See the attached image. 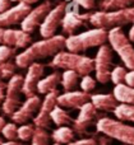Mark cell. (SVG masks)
Listing matches in <instances>:
<instances>
[{"instance_id":"60d3db41","label":"cell","mask_w":134,"mask_h":145,"mask_svg":"<svg viewBox=\"0 0 134 145\" xmlns=\"http://www.w3.org/2000/svg\"><path fill=\"white\" fill-rule=\"evenodd\" d=\"M22 1H24L26 4H28V5H32V4H35V3L40 1V0H22Z\"/></svg>"},{"instance_id":"4316f807","label":"cell","mask_w":134,"mask_h":145,"mask_svg":"<svg viewBox=\"0 0 134 145\" xmlns=\"http://www.w3.org/2000/svg\"><path fill=\"white\" fill-rule=\"evenodd\" d=\"M50 144V135L45 129L36 127L35 134L31 139V145H49Z\"/></svg>"},{"instance_id":"8992f818","label":"cell","mask_w":134,"mask_h":145,"mask_svg":"<svg viewBox=\"0 0 134 145\" xmlns=\"http://www.w3.org/2000/svg\"><path fill=\"white\" fill-rule=\"evenodd\" d=\"M107 40L114 51L120 56L124 65L129 70H134V47L130 43L129 38L124 35L122 28H111L107 32Z\"/></svg>"},{"instance_id":"7402d4cb","label":"cell","mask_w":134,"mask_h":145,"mask_svg":"<svg viewBox=\"0 0 134 145\" xmlns=\"http://www.w3.org/2000/svg\"><path fill=\"white\" fill-rule=\"evenodd\" d=\"M74 138H76V134L73 129L68 126H59L51 135V139L58 144H69L74 140Z\"/></svg>"},{"instance_id":"52a82bcc","label":"cell","mask_w":134,"mask_h":145,"mask_svg":"<svg viewBox=\"0 0 134 145\" xmlns=\"http://www.w3.org/2000/svg\"><path fill=\"white\" fill-rule=\"evenodd\" d=\"M22 85H23V76L22 75L14 74L9 79L7 84V92H5V98L3 102V112L8 116H12L17 111L20 103V93H22Z\"/></svg>"},{"instance_id":"e575fe53","label":"cell","mask_w":134,"mask_h":145,"mask_svg":"<svg viewBox=\"0 0 134 145\" xmlns=\"http://www.w3.org/2000/svg\"><path fill=\"white\" fill-rule=\"evenodd\" d=\"M66 145H99V143L95 139H81L77 141H70Z\"/></svg>"},{"instance_id":"30bf717a","label":"cell","mask_w":134,"mask_h":145,"mask_svg":"<svg viewBox=\"0 0 134 145\" xmlns=\"http://www.w3.org/2000/svg\"><path fill=\"white\" fill-rule=\"evenodd\" d=\"M59 93H58V89L53 90V92L47 93L45 95V99L43 102L41 103L40 108L37 111V115L33 117V123H35L36 127H40V129H47L51 127V111L53 108L56 106V98H58Z\"/></svg>"},{"instance_id":"ac0fdd59","label":"cell","mask_w":134,"mask_h":145,"mask_svg":"<svg viewBox=\"0 0 134 145\" xmlns=\"http://www.w3.org/2000/svg\"><path fill=\"white\" fill-rule=\"evenodd\" d=\"M89 93L79 92V90H70L65 92L63 94L58 95L56 98V105L63 108H81L84 103L89 102Z\"/></svg>"},{"instance_id":"f6af8a7d","label":"cell","mask_w":134,"mask_h":145,"mask_svg":"<svg viewBox=\"0 0 134 145\" xmlns=\"http://www.w3.org/2000/svg\"><path fill=\"white\" fill-rule=\"evenodd\" d=\"M53 145H61V144H58V143H55V144H53Z\"/></svg>"},{"instance_id":"ba28073f","label":"cell","mask_w":134,"mask_h":145,"mask_svg":"<svg viewBox=\"0 0 134 145\" xmlns=\"http://www.w3.org/2000/svg\"><path fill=\"white\" fill-rule=\"evenodd\" d=\"M89 17H91V13L81 14L79 5L74 1L69 3L68 5L65 4V14L61 20L63 32L65 35L72 36L78 28H81L82 25H86L87 20H89Z\"/></svg>"},{"instance_id":"f1b7e54d","label":"cell","mask_w":134,"mask_h":145,"mask_svg":"<svg viewBox=\"0 0 134 145\" xmlns=\"http://www.w3.org/2000/svg\"><path fill=\"white\" fill-rule=\"evenodd\" d=\"M15 72V64L10 61L0 63V78L1 79H10Z\"/></svg>"},{"instance_id":"2e32d148","label":"cell","mask_w":134,"mask_h":145,"mask_svg":"<svg viewBox=\"0 0 134 145\" xmlns=\"http://www.w3.org/2000/svg\"><path fill=\"white\" fill-rule=\"evenodd\" d=\"M43 65L38 63H33L28 66L27 75L23 78V85H22V93L26 97H33L37 93V83L43 75Z\"/></svg>"},{"instance_id":"3957f363","label":"cell","mask_w":134,"mask_h":145,"mask_svg":"<svg viewBox=\"0 0 134 145\" xmlns=\"http://www.w3.org/2000/svg\"><path fill=\"white\" fill-rule=\"evenodd\" d=\"M106 41L107 31L102 28H95L78 35L69 36L68 38H65V47L69 52L79 54L82 51H86L87 48L104 45Z\"/></svg>"},{"instance_id":"ffe728a7","label":"cell","mask_w":134,"mask_h":145,"mask_svg":"<svg viewBox=\"0 0 134 145\" xmlns=\"http://www.w3.org/2000/svg\"><path fill=\"white\" fill-rule=\"evenodd\" d=\"M61 80V75L59 72H53L47 75L46 78H41L40 82L37 83V93L40 94H47L58 88L59 83Z\"/></svg>"},{"instance_id":"603a6c76","label":"cell","mask_w":134,"mask_h":145,"mask_svg":"<svg viewBox=\"0 0 134 145\" xmlns=\"http://www.w3.org/2000/svg\"><path fill=\"white\" fill-rule=\"evenodd\" d=\"M50 117H51V121L58 126H68V125L73 123V120H72L70 115H69L63 107H60V106H58V105L53 108Z\"/></svg>"},{"instance_id":"83f0119b","label":"cell","mask_w":134,"mask_h":145,"mask_svg":"<svg viewBox=\"0 0 134 145\" xmlns=\"http://www.w3.org/2000/svg\"><path fill=\"white\" fill-rule=\"evenodd\" d=\"M33 134H35V127L32 125H28V123H24L20 127H18L17 131V139L22 141H30L32 139Z\"/></svg>"},{"instance_id":"8fae6325","label":"cell","mask_w":134,"mask_h":145,"mask_svg":"<svg viewBox=\"0 0 134 145\" xmlns=\"http://www.w3.org/2000/svg\"><path fill=\"white\" fill-rule=\"evenodd\" d=\"M65 14V3H60L54 9H51L42 20L40 25V33L43 38H49L55 36V32L61 25V20Z\"/></svg>"},{"instance_id":"484cf974","label":"cell","mask_w":134,"mask_h":145,"mask_svg":"<svg viewBox=\"0 0 134 145\" xmlns=\"http://www.w3.org/2000/svg\"><path fill=\"white\" fill-rule=\"evenodd\" d=\"M78 78L79 75L73 70H65L61 74V85H63V89L65 92H70L74 90V88L78 84Z\"/></svg>"},{"instance_id":"b9f144b4","label":"cell","mask_w":134,"mask_h":145,"mask_svg":"<svg viewBox=\"0 0 134 145\" xmlns=\"http://www.w3.org/2000/svg\"><path fill=\"white\" fill-rule=\"evenodd\" d=\"M4 125H5V120H4V117H1V116H0V131L3 130Z\"/></svg>"},{"instance_id":"d6a6232c","label":"cell","mask_w":134,"mask_h":145,"mask_svg":"<svg viewBox=\"0 0 134 145\" xmlns=\"http://www.w3.org/2000/svg\"><path fill=\"white\" fill-rule=\"evenodd\" d=\"M79 85H81V88H82L83 92L89 93L96 88V80H95L92 76H89V75H84V76L82 78L81 84Z\"/></svg>"},{"instance_id":"8d00e7d4","label":"cell","mask_w":134,"mask_h":145,"mask_svg":"<svg viewBox=\"0 0 134 145\" xmlns=\"http://www.w3.org/2000/svg\"><path fill=\"white\" fill-rule=\"evenodd\" d=\"M9 8H12V1L10 0H0V13L8 10Z\"/></svg>"},{"instance_id":"cb8c5ba5","label":"cell","mask_w":134,"mask_h":145,"mask_svg":"<svg viewBox=\"0 0 134 145\" xmlns=\"http://www.w3.org/2000/svg\"><path fill=\"white\" fill-rule=\"evenodd\" d=\"M114 115L119 121H128L134 122V105H125L120 103L114 108Z\"/></svg>"},{"instance_id":"f35d334b","label":"cell","mask_w":134,"mask_h":145,"mask_svg":"<svg viewBox=\"0 0 134 145\" xmlns=\"http://www.w3.org/2000/svg\"><path fill=\"white\" fill-rule=\"evenodd\" d=\"M129 41L130 42H134V22H133V27L129 31Z\"/></svg>"},{"instance_id":"ab89813d","label":"cell","mask_w":134,"mask_h":145,"mask_svg":"<svg viewBox=\"0 0 134 145\" xmlns=\"http://www.w3.org/2000/svg\"><path fill=\"white\" fill-rule=\"evenodd\" d=\"M1 145H26V144H22V143H17L14 140H8L7 143H3Z\"/></svg>"},{"instance_id":"44dd1931","label":"cell","mask_w":134,"mask_h":145,"mask_svg":"<svg viewBox=\"0 0 134 145\" xmlns=\"http://www.w3.org/2000/svg\"><path fill=\"white\" fill-rule=\"evenodd\" d=\"M112 95H114L115 99L120 103L134 105V88L124 84V83H120V84L115 85Z\"/></svg>"},{"instance_id":"4fadbf2b","label":"cell","mask_w":134,"mask_h":145,"mask_svg":"<svg viewBox=\"0 0 134 145\" xmlns=\"http://www.w3.org/2000/svg\"><path fill=\"white\" fill-rule=\"evenodd\" d=\"M32 38L28 32L22 29H4L0 27V45L12 46L15 48H26Z\"/></svg>"},{"instance_id":"74e56055","label":"cell","mask_w":134,"mask_h":145,"mask_svg":"<svg viewBox=\"0 0 134 145\" xmlns=\"http://www.w3.org/2000/svg\"><path fill=\"white\" fill-rule=\"evenodd\" d=\"M7 89V84L3 82H0V106L3 105V102H4V98H5V92L4 90Z\"/></svg>"},{"instance_id":"7bdbcfd3","label":"cell","mask_w":134,"mask_h":145,"mask_svg":"<svg viewBox=\"0 0 134 145\" xmlns=\"http://www.w3.org/2000/svg\"><path fill=\"white\" fill-rule=\"evenodd\" d=\"M12 3H19V1H22V0H10Z\"/></svg>"},{"instance_id":"ee69618b","label":"cell","mask_w":134,"mask_h":145,"mask_svg":"<svg viewBox=\"0 0 134 145\" xmlns=\"http://www.w3.org/2000/svg\"><path fill=\"white\" fill-rule=\"evenodd\" d=\"M3 144V140H1V139H0V145H1Z\"/></svg>"},{"instance_id":"9a60e30c","label":"cell","mask_w":134,"mask_h":145,"mask_svg":"<svg viewBox=\"0 0 134 145\" xmlns=\"http://www.w3.org/2000/svg\"><path fill=\"white\" fill-rule=\"evenodd\" d=\"M41 106V99L38 95H33V97H28L19 107L17 108L14 113L12 115V120L14 123H26L33 118L35 113L38 111Z\"/></svg>"},{"instance_id":"7a4b0ae2","label":"cell","mask_w":134,"mask_h":145,"mask_svg":"<svg viewBox=\"0 0 134 145\" xmlns=\"http://www.w3.org/2000/svg\"><path fill=\"white\" fill-rule=\"evenodd\" d=\"M50 66L64 70H73L81 76H84L89 75L95 70V61L87 56H82L76 52L59 51L56 55H54Z\"/></svg>"},{"instance_id":"7c38bea8","label":"cell","mask_w":134,"mask_h":145,"mask_svg":"<svg viewBox=\"0 0 134 145\" xmlns=\"http://www.w3.org/2000/svg\"><path fill=\"white\" fill-rule=\"evenodd\" d=\"M51 10V3L50 1H43L41 3L38 7H36L35 9L30 10L26 18L20 22V28L22 31L28 33H32L37 27H40L42 20L45 19V17L47 15V13Z\"/></svg>"},{"instance_id":"5b68a950","label":"cell","mask_w":134,"mask_h":145,"mask_svg":"<svg viewBox=\"0 0 134 145\" xmlns=\"http://www.w3.org/2000/svg\"><path fill=\"white\" fill-rule=\"evenodd\" d=\"M96 130L100 134L116 139L124 144L134 145V126L127 125L123 121L102 117L96 122Z\"/></svg>"},{"instance_id":"277c9868","label":"cell","mask_w":134,"mask_h":145,"mask_svg":"<svg viewBox=\"0 0 134 145\" xmlns=\"http://www.w3.org/2000/svg\"><path fill=\"white\" fill-rule=\"evenodd\" d=\"M130 22H134V8H125L120 10H111V12H104L100 10L89 17V23L96 28H115L120 25L128 24Z\"/></svg>"},{"instance_id":"4dcf8cb0","label":"cell","mask_w":134,"mask_h":145,"mask_svg":"<svg viewBox=\"0 0 134 145\" xmlns=\"http://www.w3.org/2000/svg\"><path fill=\"white\" fill-rule=\"evenodd\" d=\"M17 131H18L17 125L14 122H10V123H5L4 125L1 134L7 140H15L17 139Z\"/></svg>"},{"instance_id":"1f68e13d","label":"cell","mask_w":134,"mask_h":145,"mask_svg":"<svg viewBox=\"0 0 134 145\" xmlns=\"http://www.w3.org/2000/svg\"><path fill=\"white\" fill-rule=\"evenodd\" d=\"M17 48L12 47V46H7V45H0V63L8 61L12 56L15 55Z\"/></svg>"},{"instance_id":"d4e9b609","label":"cell","mask_w":134,"mask_h":145,"mask_svg":"<svg viewBox=\"0 0 134 145\" xmlns=\"http://www.w3.org/2000/svg\"><path fill=\"white\" fill-rule=\"evenodd\" d=\"M134 3V0H101L99 8L104 12H111V10H120L129 8Z\"/></svg>"},{"instance_id":"9c48e42d","label":"cell","mask_w":134,"mask_h":145,"mask_svg":"<svg viewBox=\"0 0 134 145\" xmlns=\"http://www.w3.org/2000/svg\"><path fill=\"white\" fill-rule=\"evenodd\" d=\"M95 72L96 79L102 84H106L110 82V74H111L112 66V51L110 46L101 45L96 54L95 59Z\"/></svg>"},{"instance_id":"e0dca14e","label":"cell","mask_w":134,"mask_h":145,"mask_svg":"<svg viewBox=\"0 0 134 145\" xmlns=\"http://www.w3.org/2000/svg\"><path fill=\"white\" fill-rule=\"evenodd\" d=\"M30 10L31 5L26 4L24 1H19L15 7H12L5 12L0 13V27H10V25L20 23L30 13Z\"/></svg>"},{"instance_id":"836d02e7","label":"cell","mask_w":134,"mask_h":145,"mask_svg":"<svg viewBox=\"0 0 134 145\" xmlns=\"http://www.w3.org/2000/svg\"><path fill=\"white\" fill-rule=\"evenodd\" d=\"M68 1H74L76 4H78L79 7L84 8V9H87V10L95 8V0H68Z\"/></svg>"},{"instance_id":"5bb4252c","label":"cell","mask_w":134,"mask_h":145,"mask_svg":"<svg viewBox=\"0 0 134 145\" xmlns=\"http://www.w3.org/2000/svg\"><path fill=\"white\" fill-rule=\"evenodd\" d=\"M97 117V110L91 102H87L79 108V115L76 121H73V131L78 135H84L87 129L92 126Z\"/></svg>"},{"instance_id":"f546056e","label":"cell","mask_w":134,"mask_h":145,"mask_svg":"<svg viewBox=\"0 0 134 145\" xmlns=\"http://www.w3.org/2000/svg\"><path fill=\"white\" fill-rule=\"evenodd\" d=\"M127 70L123 66H115L114 69L111 70V74H110V80L114 83L115 85L120 84L125 80V75H127Z\"/></svg>"},{"instance_id":"d6986e66","label":"cell","mask_w":134,"mask_h":145,"mask_svg":"<svg viewBox=\"0 0 134 145\" xmlns=\"http://www.w3.org/2000/svg\"><path fill=\"white\" fill-rule=\"evenodd\" d=\"M89 101L93 107L100 111H114L118 106V101L112 94H93L91 95Z\"/></svg>"},{"instance_id":"6da1fadb","label":"cell","mask_w":134,"mask_h":145,"mask_svg":"<svg viewBox=\"0 0 134 145\" xmlns=\"http://www.w3.org/2000/svg\"><path fill=\"white\" fill-rule=\"evenodd\" d=\"M64 47H65V37L61 35L43 38L42 41L35 42L33 45L26 47L23 52L15 56V65L18 68H28L36 61L56 55Z\"/></svg>"},{"instance_id":"d590c367","label":"cell","mask_w":134,"mask_h":145,"mask_svg":"<svg viewBox=\"0 0 134 145\" xmlns=\"http://www.w3.org/2000/svg\"><path fill=\"white\" fill-rule=\"evenodd\" d=\"M124 82L127 83V85H129V87H133L134 88V70H130L129 72H127Z\"/></svg>"}]
</instances>
